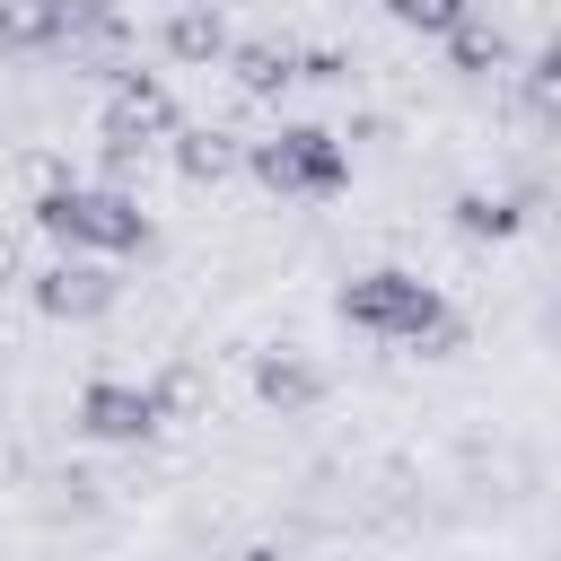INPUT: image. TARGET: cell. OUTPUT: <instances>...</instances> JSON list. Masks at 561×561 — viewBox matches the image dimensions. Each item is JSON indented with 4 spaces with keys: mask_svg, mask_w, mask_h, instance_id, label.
Wrapping results in <instances>:
<instances>
[{
    "mask_svg": "<svg viewBox=\"0 0 561 561\" xmlns=\"http://www.w3.org/2000/svg\"><path fill=\"white\" fill-rule=\"evenodd\" d=\"M535 96H561V35L535 53Z\"/></svg>",
    "mask_w": 561,
    "mask_h": 561,
    "instance_id": "cell-14",
    "label": "cell"
},
{
    "mask_svg": "<svg viewBox=\"0 0 561 561\" xmlns=\"http://www.w3.org/2000/svg\"><path fill=\"white\" fill-rule=\"evenodd\" d=\"M158 44H167L175 61H193V70H210V61H228V44H237V35H228V18H219L210 0H175V9H167V26H158Z\"/></svg>",
    "mask_w": 561,
    "mask_h": 561,
    "instance_id": "cell-7",
    "label": "cell"
},
{
    "mask_svg": "<svg viewBox=\"0 0 561 561\" xmlns=\"http://www.w3.org/2000/svg\"><path fill=\"white\" fill-rule=\"evenodd\" d=\"M245 167H254V184H272L280 202H333V193L351 184V149H342V131H324V123H280V131L245 140Z\"/></svg>",
    "mask_w": 561,
    "mask_h": 561,
    "instance_id": "cell-3",
    "label": "cell"
},
{
    "mask_svg": "<svg viewBox=\"0 0 561 561\" xmlns=\"http://www.w3.org/2000/svg\"><path fill=\"white\" fill-rule=\"evenodd\" d=\"M333 316H342L351 333H368V342H394V351H447V342H456L447 298H438L421 272H394V263L351 272V280L333 289Z\"/></svg>",
    "mask_w": 561,
    "mask_h": 561,
    "instance_id": "cell-1",
    "label": "cell"
},
{
    "mask_svg": "<svg viewBox=\"0 0 561 561\" xmlns=\"http://www.w3.org/2000/svg\"><path fill=\"white\" fill-rule=\"evenodd\" d=\"M167 149H175V175H184V184H219V175H237V167H245V140L202 131V123H184Z\"/></svg>",
    "mask_w": 561,
    "mask_h": 561,
    "instance_id": "cell-9",
    "label": "cell"
},
{
    "mask_svg": "<svg viewBox=\"0 0 561 561\" xmlns=\"http://www.w3.org/2000/svg\"><path fill=\"white\" fill-rule=\"evenodd\" d=\"M386 18L412 26V35H456L473 18V0H386Z\"/></svg>",
    "mask_w": 561,
    "mask_h": 561,
    "instance_id": "cell-13",
    "label": "cell"
},
{
    "mask_svg": "<svg viewBox=\"0 0 561 561\" xmlns=\"http://www.w3.org/2000/svg\"><path fill=\"white\" fill-rule=\"evenodd\" d=\"M228 70H237V88H245V96H280V88H298V53H289V44H272V35L228 44Z\"/></svg>",
    "mask_w": 561,
    "mask_h": 561,
    "instance_id": "cell-10",
    "label": "cell"
},
{
    "mask_svg": "<svg viewBox=\"0 0 561 561\" xmlns=\"http://www.w3.org/2000/svg\"><path fill=\"white\" fill-rule=\"evenodd\" d=\"M26 289H35V316H53V324H96V316L123 298V280H114L96 254H53Z\"/></svg>",
    "mask_w": 561,
    "mask_h": 561,
    "instance_id": "cell-6",
    "label": "cell"
},
{
    "mask_svg": "<svg viewBox=\"0 0 561 561\" xmlns=\"http://www.w3.org/2000/svg\"><path fill=\"white\" fill-rule=\"evenodd\" d=\"M35 228H44L61 254H96V263L149 245V210H140L123 184H44Z\"/></svg>",
    "mask_w": 561,
    "mask_h": 561,
    "instance_id": "cell-2",
    "label": "cell"
},
{
    "mask_svg": "<svg viewBox=\"0 0 561 561\" xmlns=\"http://www.w3.org/2000/svg\"><path fill=\"white\" fill-rule=\"evenodd\" d=\"M70 421H79V438H96V447H149V438L167 430V394L140 386V377H88Z\"/></svg>",
    "mask_w": 561,
    "mask_h": 561,
    "instance_id": "cell-5",
    "label": "cell"
},
{
    "mask_svg": "<svg viewBox=\"0 0 561 561\" xmlns=\"http://www.w3.org/2000/svg\"><path fill=\"white\" fill-rule=\"evenodd\" d=\"M438 44H447V70H456V79H491V70L508 61V35H500V26H482V18H465V26H456V35H438Z\"/></svg>",
    "mask_w": 561,
    "mask_h": 561,
    "instance_id": "cell-11",
    "label": "cell"
},
{
    "mask_svg": "<svg viewBox=\"0 0 561 561\" xmlns=\"http://www.w3.org/2000/svg\"><path fill=\"white\" fill-rule=\"evenodd\" d=\"M175 131H184V105H175V88H167L158 70H114V96H105V114H96V140H105V158H114V167H131V158L167 149Z\"/></svg>",
    "mask_w": 561,
    "mask_h": 561,
    "instance_id": "cell-4",
    "label": "cell"
},
{
    "mask_svg": "<svg viewBox=\"0 0 561 561\" xmlns=\"http://www.w3.org/2000/svg\"><path fill=\"white\" fill-rule=\"evenodd\" d=\"M254 394H263L272 412H316V403H324V368H316L307 351H263V359H254Z\"/></svg>",
    "mask_w": 561,
    "mask_h": 561,
    "instance_id": "cell-8",
    "label": "cell"
},
{
    "mask_svg": "<svg viewBox=\"0 0 561 561\" xmlns=\"http://www.w3.org/2000/svg\"><path fill=\"white\" fill-rule=\"evenodd\" d=\"M508 228H517L508 193H456V237H508Z\"/></svg>",
    "mask_w": 561,
    "mask_h": 561,
    "instance_id": "cell-12",
    "label": "cell"
}]
</instances>
